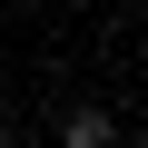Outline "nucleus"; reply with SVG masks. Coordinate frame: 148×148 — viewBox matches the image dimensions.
<instances>
[{"label": "nucleus", "mask_w": 148, "mask_h": 148, "mask_svg": "<svg viewBox=\"0 0 148 148\" xmlns=\"http://www.w3.org/2000/svg\"><path fill=\"white\" fill-rule=\"evenodd\" d=\"M59 148H119V119L79 99V109H69V119H59Z\"/></svg>", "instance_id": "obj_1"}, {"label": "nucleus", "mask_w": 148, "mask_h": 148, "mask_svg": "<svg viewBox=\"0 0 148 148\" xmlns=\"http://www.w3.org/2000/svg\"><path fill=\"white\" fill-rule=\"evenodd\" d=\"M0 109H10V89H0Z\"/></svg>", "instance_id": "obj_2"}, {"label": "nucleus", "mask_w": 148, "mask_h": 148, "mask_svg": "<svg viewBox=\"0 0 148 148\" xmlns=\"http://www.w3.org/2000/svg\"><path fill=\"white\" fill-rule=\"evenodd\" d=\"M0 148H10V138H0Z\"/></svg>", "instance_id": "obj_3"}]
</instances>
